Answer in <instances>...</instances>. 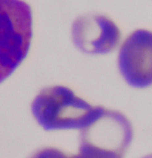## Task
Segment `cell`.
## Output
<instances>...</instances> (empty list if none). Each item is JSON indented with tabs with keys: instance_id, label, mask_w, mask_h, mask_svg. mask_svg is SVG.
Instances as JSON below:
<instances>
[{
	"instance_id": "cell-1",
	"label": "cell",
	"mask_w": 152,
	"mask_h": 158,
	"mask_svg": "<svg viewBox=\"0 0 152 158\" xmlns=\"http://www.w3.org/2000/svg\"><path fill=\"white\" fill-rule=\"evenodd\" d=\"M94 106L70 87L51 85L39 92L32 103L36 123L47 131L82 129L95 114Z\"/></svg>"
},
{
	"instance_id": "cell-2",
	"label": "cell",
	"mask_w": 152,
	"mask_h": 158,
	"mask_svg": "<svg viewBox=\"0 0 152 158\" xmlns=\"http://www.w3.org/2000/svg\"><path fill=\"white\" fill-rule=\"evenodd\" d=\"M133 135V126L123 112L97 105L91 121L80 129L78 153L101 158H124Z\"/></svg>"
},
{
	"instance_id": "cell-3",
	"label": "cell",
	"mask_w": 152,
	"mask_h": 158,
	"mask_svg": "<svg viewBox=\"0 0 152 158\" xmlns=\"http://www.w3.org/2000/svg\"><path fill=\"white\" fill-rule=\"evenodd\" d=\"M32 39L29 5L23 0H0V83L24 60Z\"/></svg>"
},
{
	"instance_id": "cell-4",
	"label": "cell",
	"mask_w": 152,
	"mask_h": 158,
	"mask_svg": "<svg viewBox=\"0 0 152 158\" xmlns=\"http://www.w3.org/2000/svg\"><path fill=\"white\" fill-rule=\"evenodd\" d=\"M118 69L133 89L152 85V31L137 29L125 39L118 54Z\"/></svg>"
},
{
	"instance_id": "cell-5",
	"label": "cell",
	"mask_w": 152,
	"mask_h": 158,
	"mask_svg": "<svg viewBox=\"0 0 152 158\" xmlns=\"http://www.w3.org/2000/svg\"><path fill=\"white\" fill-rule=\"evenodd\" d=\"M73 44L79 51L90 55L108 54L118 47L121 31L108 17L87 14L75 19L71 28Z\"/></svg>"
},
{
	"instance_id": "cell-6",
	"label": "cell",
	"mask_w": 152,
	"mask_h": 158,
	"mask_svg": "<svg viewBox=\"0 0 152 158\" xmlns=\"http://www.w3.org/2000/svg\"><path fill=\"white\" fill-rule=\"evenodd\" d=\"M29 158H72L66 152L53 147H45L35 152Z\"/></svg>"
},
{
	"instance_id": "cell-7",
	"label": "cell",
	"mask_w": 152,
	"mask_h": 158,
	"mask_svg": "<svg viewBox=\"0 0 152 158\" xmlns=\"http://www.w3.org/2000/svg\"><path fill=\"white\" fill-rule=\"evenodd\" d=\"M72 158H101V157H96V156H91V155H87V154H81L77 153L75 155H71Z\"/></svg>"
},
{
	"instance_id": "cell-8",
	"label": "cell",
	"mask_w": 152,
	"mask_h": 158,
	"mask_svg": "<svg viewBox=\"0 0 152 158\" xmlns=\"http://www.w3.org/2000/svg\"><path fill=\"white\" fill-rule=\"evenodd\" d=\"M142 158H152V153L148 154V155H146V156H143Z\"/></svg>"
}]
</instances>
